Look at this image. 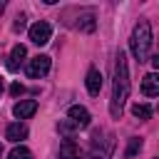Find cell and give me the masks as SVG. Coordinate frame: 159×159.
Here are the masks:
<instances>
[{"instance_id":"cell-16","label":"cell","mask_w":159,"mask_h":159,"mask_svg":"<svg viewBox=\"0 0 159 159\" xmlns=\"http://www.w3.org/2000/svg\"><path fill=\"white\" fill-rule=\"evenodd\" d=\"M22 27H25V15H17V17H15V25H12V30H15V32H20Z\"/></svg>"},{"instance_id":"cell-14","label":"cell","mask_w":159,"mask_h":159,"mask_svg":"<svg viewBox=\"0 0 159 159\" xmlns=\"http://www.w3.org/2000/svg\"><path fill=\"white\" fill-rule=\"evenodd\" d=\"M139 152H142V139L132 137V139H129V147H127V152H124V154H127V157L132 159V157H137Z\"/></svg>"},{"instance_id":"cell-3","label":"cell","mask_w":159,"mask_h":159,"mask_svg":"<svg viewBox=\"0 0 159 159\" xmlns=\"http://www.w3.org/2000/svg\"><path fill=\"white\" fill-rule=\"evenodd\" d=\"M47 72H50V57H47V55H37V57H32V60L27 62V77L40 80V77H45Z\"/></svg>"},{"instance_id":"cell-10","label":"cell","mask_w":159,"mask_h":159,"mask_svg":"<svg viewBox=\"0 0 159 159\" xmlns=\"http://www.w3.org/2000/svg\"><path fill=\"white\" fill-rule=\"evenodd\" d=\"M27 137V127L22 124V122H15V124H10L7 129H5V139H10V142H20V139H25Z\"/></svg>"},{"instance_id":"cell-6","label":"cell","mask_w":159,"mask_h":159,"mask_svg":"<svg viewBox=\"0 0 159 159\" xmlns=\"http://www.w3.org/2000/svg\"><path fill=\"white\" fill-rule=\"evenodd\" d=\"M37 112V102L35 99H20V102H15V107H12V114L17 117V119H27V117H32Z\"/></svg>"},{"instance_id":"cell-1","label":"cell","mask_w":159,"mask_h":159,"mask_svg":"<svg viewBox=\"0 0 159 159\" xmlns=\"http://www.w3.org/2000/svg\"><path fill=\"white\" fill-rule=\"evenodd\" d=\"M127 97H129V67H127V55H124V52H117V57H114L112 102H109L112 117H122V109H124Z\"/></svg>"},{"instance_id":"cell-9","label":"cell","mask_w":159,"mask_h":159,"mask_svg":"<svg viewBox=\"0 0 159 159\" xmlns=\"http://www.w3.org/2000/svg\"><path fill=\"white\" fill-rule=\"evenodd\" d=\"M142 94H147V97H157V94H159V80H157V72H149V75L142 80Z\"/></svg>"},{"instance_id":"cell-7","label":"cell","mask_w":159,"mask_h":159,"mask_svg":"<svg viewBox=\"0 0 159 159\" xmlns=\"http://www.w3.org/2000/svg\"><path fill=\"white\" fill-rule=\"evenodd\" d=\"M25 57H27L25 45H15V47H12V52H10V57H7V70H10V72H17V70H20V65L25 62Z\"/></svg>"},{"instance_id":"cell-2","label":"cell","mask_w":159,"mask_h":159,"mask_svg":"<svg viewBox=\"0 0 159 159\" xmlns=\"http://www.w3.org/2000/svg\"><path fill=\"white\" fill-rule=\"evenodd\" d=\"M129 50H132V55L139 62H144L149 57V50H152V27H149L147 20H142V22L134 25L132 37H129Z\"/></svg>"},{"instance_id":"cell-4","label":"cell","mask_w":159,"mask_h":159,"mask_svg":"<svg viewBox=\"0 0 159 159\" xmlns=\"http://www.w3.org/2000/svg\"><path fill=\"white\" fill-rule=\"evenodd\" d=\"M27 35H30V40H32L35 45H47L50 37H52V27H50V22L40 20V22H35V25L30 27Z\"/></svg>"},{"instance_id":"cell-18","label":"cell","mask_w":159,"mask_h":159,"mask_svg":"<svg viewBox=\"0 0 159 159\" xmlns=\"http://www.w3.org/2000/svg\"><path fill=\"white\" fill-rule=\"evenodd\" d=\"M2 89H5V84H2V80H0V94H2Z\"/></svg>"},{"instance_id":"cell-19","label":"cell","mask_w":159,"mask_h":159,"mask_svg":"<svg viewBox=\"0 0 159 159\" xmlns=\"http://www.w3.org/2000/svg\"><path fill=\"white\" fill-rule=\"evenodd\" d=\"M0 157H2V147H0Z\"/></svg>"},{"instance_id":"cell-5","label":"cell","mask_w":159,"mask_h":159,"mask_svg":"<svg viewBox=\"0 0 159 159\" xmlns=\"http://www.w3.org/2000/svg\"><path fill=\"white\" fill-rule=\"evenodd\" d=\"M67 117H70V124H72L75 129L89 127V112H87L84 107H80V104H72V107L67 109Z\"/></svg>"},{"instance_id":"cell-17","label":"cell","mask_w":159,"mask_h":159,"mask_svg":"<svg viewBox=\"0 0 159 159\" xmlns=\"http://www.w3.org/2000/svg\"><path fill=\"white\" fill-rule=\"evenodd\" d=\"M22 92H25V87H22V84H20V82H15V84H12V87H10V94H12V97H20V94H22Z\"/></svg>"},{"instance_id":"cell-12","label":"cell","mask_w":159,"mask_h":159,"mask_svg":"<svg viewBox=\"0 0 159 159\" xmlns=\"http://www.w3.org/2000/svg\"><path fill=\"white\" fill-rule=\"evenodd\" d=\"M132 114H134L137 119H149V117H152V107H149V104H139V102H137V104L132 107Z\"/></svg>"},{"instance_id":"cell-8","label":"cell","mask_w":159,"mask_h":159,"mask_svg":"<svg viewBox=\"0 0 159 159\" xmlns=\"http://www.w3.org/2000/svg\"><path fill=\"white\" fill-rule=\"evenodd\" d=\"M84 84H87V92H89V94H99V89H102V72H99L97 67H89Z\"/></svg>"},{"instance_id":"cell-13","label":"cell","mask_w":159,"mask_h":159,"mask_svg":"<svg viewBox=\"0 0 159 159\" xmlns=\"http://www.w3.org/2000/svg\"><path fill=\"white\" fill-rule=\"evenodd\" d=\"M7 159H32V152L27 147H12L10 154H7Z\"/></svg>"},{"instance_id":"cell-11","label":"cell","mask_w":159,"mask_h":159,"mask_svg":"<svg viewBox=\"0 0 159 159\" xmlns=\"http://www.w3.org/2000/svg\"><path fill=\"white\" fill-rule=\"evenodd\" d=\"M80 157V149L72 144V139H65V144L60 147V159H77Z\"/></svg>"},{"instance_id":"cell-15","label":"cell","mask_w":159,"mask_h":159,"mask_svg":"<svg viewBox=\"0 0 159 159\" xmlns=\"http://www.w3.org/2000/svg\"><path fill=\"white\" fill-rule=\"evenodd\" d=\"M57 129H60V132H62V134H65V137H70V134H72V132H75V127H72V124H70V122H60V124H57Z\"/></svg>"}]
</instances>
